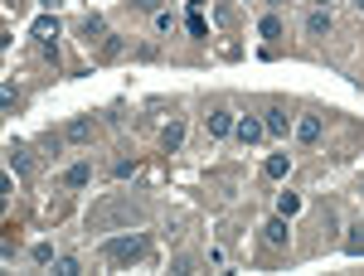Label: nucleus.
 <instances>
[{
  "instance_id": "f257e3e1",
  "label": "nucleus",
  "mask_w": 364,
  "mask_h": 276,
  "mask_svg": "<svg viewBox=\"0 0 364 276\" xmlns=\"http://www.w3.org/2000/svg\"><path fill=\"white\" fill-rule=\"evenodd\" d=\"M146 233H112V238H102V257L107 262H117V267H126V262H141L146 257Z\"/></svg>"
},
{
  "instance_id": "f03ea898",
  "label": "nucleus",
  "mask_w": 364,
  "mask_h": 276,
  "mask_svg": "<svg viewBox=\"0 0 364 276\" xmlns=\"http://www.w3.org/2000/svg\"><path fill=\"white\" fill-rule=\"evenodd\" d=\"M126 218H141V208L136 204H112V208L92 213V228H112V223H126Z\"/></svg>"
},
{
  "instance_id": "7ed1b4c3",
  "label": "nucleus",
  "mask_w": 364,
  "mask_h": 276,
  "mask_svg": "<svg viewBox=\"0 0 364 276\" xmlns=\"http://www.w3.org/2000/svg\"><path fill=\"white\" fill-rule=\"evenodd\" d=\"M330 24H335L330 5H316V10L306 15V39H326V34H330Z\"/></svg>"
},
{
  "instance_id": "20e7f679",
  "label": "nucleus",
  "mask_w": 364,
  "mask_h": 276,
  "mask_svg": "<svg viewBox=\"0 0 364 276\" xmlns=\"http://www.w3.org/2000/svg\"><path fill=\"white\" fill-rule=\"evenodd\" d=\"M263 243H268V247H286V243H291V228H286L282 213H272V218L263 223Z\"/></svg>"
},
{
  "instance_id": "39448f33",
  "label": "nucleus",
  "mask_w": 364,
  "mask_h": 276,
  "mask_svg": "<svg viewBox=\"0 0 364 276\" xmlns=\"http://www.w3.org/2000/svg\"><path fill=\"white\" fill-rule=\"evenodd\" d=\"M233 121H238V116H233L228 107H214V112H209V136H214V141L233 136Z\"/></svg>"
},
{
  "instance_id": "423d86ee",
  "label": "nucleus",
  "mask_w": 364,
  "mask_h": 276,
  "mask_svg": "<svg viewBox=\"0 0 364 276\" xmlns=\"http://www.w3.org/2000/svg\"><path fill=\"white\" fill-rule=\"evenodd\" d=\"M233 136H238L243 146H253V141H263V136H268V126H263L258 116H238V121H233Z\"/></svg>"
},
{
  "instance_id": "0eeeda50",
  "label": "nucleus",
  "mask_w": 364,
  "mask_h": 276,
  "mask_svg": "<svg viewBox=\"0 0 364 276\" xmlns=\"http://www.w3.org/2000/svg\"><path fill=\"white\" fill-rule=\"evenodd\" d=\"M263 126H268V136H286V131H296L291 116H286V107H268V112H263Z\"/></svg>"
},
{
  "instance_id": "6e6552de",
  "label": "nucleus",
  "mask_w": 364,
  "mask_h": 276,
  "mask_svg": "<svg viewBox=\"0 0 364 276\" xmlns=\"http://www.w3.org/2000/svg\"><path fill=\"white\" fill-rule=\"evenodd\" d=\"M321 131H326V121H321L316 112L296 121V141H301V146H316V141H321Z\"/></svg>"
},
{
  "instance_id": "1a4fd4ad",
  "label": "nucleus",
  "mask_w": 364,
  "mask_h": 276,
  "mask_svg": "<svg viewBox=\"0 0 364 276\" xmlns=\"http://www.w3.org/2000/svg\"><path fill=\"white\" fill-rule=\"evenodd\" d=\"M64 184H68V189H88V184H92V165H88V160L68 165V170H64Z\"/></svg>"
},
{
  "instance_id": "9d476101",
  "label": "nucleus",
  "mask_w": 364,
  "mask_h": 276,
  "mask_svg": "<svg viewBox=\"0 0 364 276\" xmlns=\"http://www.w3.org/2000/svg\"><path fill=\"white\" fill-rule=\"evenodd\" d=\"M286 170H291V155H286V151L263 160V175H268V180H286Z\"/></svg>"
},
{
  "instance_id": "9b49d317",
  "label": "nucleus",
  "mask_w": 364,
  "mask_h": 276,
  "mask_svg": "<svg viewBox=\"0 0 364 276\" xmlns=\"http://www.w3.org/2000/svg\"><path fill=\"white\" fill-rule=\"evenodd\" d=\"M68 141H73V146H88V141H92V116L68 121Z\"/></svg>"
},
{
  "instance_id": "f8f14e48",
  "label": "nucleus",
  "mask_w": 364,
  "mask_h": 276,
  "mask_svg": "<svg viewBox=\"0 0 364 276\" xmlns=\"http://www.w3.org/2000/svg\"><path fill=\"white\" fill-rule=\"evenodd\" d=\"M161 146H166V155L180 151V146H184V121H170V126L161 131Z\"/></svg>"
},
{
  "instance_id": "ddd939ff",
  "label": "nucleus",
  "mask_w": 364,
  "mask_h": 276,
  "mask_svg": "<svg viewBox=\"0 0 364 276\" xmlns=\"http://www.w3.org/2000/svg\"><path fill=\"white\" fill-rule=\"evenodd\" d=\"M78 34H83V44H92V39H107V24H102V15H88V20L78 24Z\"/></svg>"
},
{
  "instance_id": "4468645a",
  "label": "nucleus",
  "mask_w": 364,
  "mask_h": 276,
  "mask_svg": "<svg viewBox=\"0 0 364 276\" xmlns=\"http://www.w3.org/2000/svg\"><path fill=\"white\" fill-rule=\"evenodd\" d=\"M29 34H34V39H59V20H54V15H39V20L29 24Z\"/></svg>"
},
{
  "instance_id": "2eb2a0df",
  "label": "nucleus",
  "mask_w": 364,
  "mask_h": 276,
  "mask_svg": "<svg viewBox=\"0 0 364 276\" xmlns=\"http://www.w3.org/2000/svg\"><path fill=\"white\" fill-rule=\"evenodd\" d=\"M277 213H282V218L301 213V194H277Z\"/></svg>"
},
{
  "instance_id": "dca6fc26",
  "label": "nucleus",
  "mask_w": 364,
  "mask_h": 276,
  "mask_svg": "<svg viewBox=\"0 0 364 276\" xmlns=\"http://www.w3.org/2000/svg\"><path fill=\"white\" fill-rule=\"evenodd\" d=\"M345 257H364V223L360 228H350V238H345Z\"/></svg>"
},
{
  "instance_id": "f3484780",
  "label": "nucleus",
  "mask_w": 364,
  "mask_h": 276,
  "mask_svg": "<svg viewBox=\"0 0 364 276\" xmlns=\"http://www.w3.org/2000/svg\"><path fill=\"white\" fill-rule=\"evenodd\" d=\"M258 34H263V39H282V20H277V15H263V20H258Z\"/></svg>"
},
{
  "instance_id": "a211bd4d",
  "label": "nucleus",
  "mask_w": 364,
  "mask_h": 276,
  "mask_svg": "<svg viewBox=\"0 0 364 276\" xmlns=\"http://www.w3.org/2000/svg\"><path fill=\"white\" fill-rule=\"evenodd\" d=\"M122 54H126L122 34H107V39H102V59H122Z\"/></svg>"
},
{
  "instance_id": "6ab92c4d",
  "label": "nucleus",
  "mask_w": 364,
  "mask_h": 276,
  "mask_svg": "<svg viewBox=\"0 0 364 276\" xmlns=\"http://www.w3.org/2000/svg\"><path fill=\"white\" fill-rule=\"evenodd\" d=\"M10 170H15V175H24V170H29V151L10 146Z\"/></svg>"
},
{
  "instance_id": "aec40b11",
  "label": "nucleus",
  "mask_w": 364,
  "mask_h": 276,
  "mask_svg": "<svg viewBox=\"0 0 364 276\" xmlns=\"http://www.w3.org/2000/svg\"><path fill=\"white\" fill-rule=\"evenodd\" d=\"M29 257H34L39 267H49V262H54V243H34V252H29Z\"/></svg>"
},
{
  "instance_id": "412c9836",
  "label": "nucleus",
  "mask_w": 364,
  "mask_h": 276,
  "mask_svg": "<svg viewBox=\"0 0 364 276\" xmlns=\"http://www.w3.org/2000/svg\"><path fill=\"white\" fill-rule=\"evenodd\" d=\"M54 276H78V262L73 257H54Z\"/></svg>"
},
{
  "instance_id": "4be33fe9",
  "label": "nucleus",
  "mask_w": 364,
  "mask_h": 276,
  "mask_svg": "<svg viewBox=\"0 0 364 276\" xmlns=\"http://www.w3.org/2000/svg\"><path fill=\"white\" fill-rule=\"evenodd\" d=\"M156 29L170 34V29H175V15H170V10H156Z\"/></svg>"
},
{
  "instance_id": "5701e85b",
  "label": "nucleus",
  "mask_w": 364,
  "mask_h": 276,
  "mask_svg": "<svg viewBox=\"0 0 364 276\" xmlns=\"http://www.w3.org/2000/svg\"><path fill=\"white\" fill-rule=\"evenodd\" d=\"M39 54H44L49 63H59V39H39Z\"/></svg>"
},
{
  "instance_id": "b1692460",
  "label": "nucleus",
  "mask_w": 364,
  "mask_h": 276,
  "mask_svg": "<svg viewBox=\"0 0 364 276\" xmlns=\"http://www.w3.org/2000/svg\"><path fill=\"white\" fill-rule=\"evenodd\" d=\"M112 175H117V180H126V175H136V155H131V160H117V165H112Z\"/></svg>"
},
{
  "instance_id": "393cba45",
  "label": "nucleus",
  "mask_w": 364,
  "mask_h": 276,
  "mask_svg": "<svg viewBox=\"0 0 364 276\" xmlns=\"http://www.w3.org/2000/svg\"><path fill=\"white\" fill-rule=\"evenodd\" d=\"M170 272H175V276H194V257H175Z\"/></svg>"
},
{
  "instance_id": "a878e982",
  "label": "nucleus",
  "mask_w": 364,
  "mask_h": 276,
  "mask_svg": "<svg viewBox=\"0 0 364 276\" xmlns=\"http://www.w3.org/2000/svg\"><path fill=\"white\" fill-rule=\"evenodd\" d=\"M189 34L204 39V15H199V10H189Z\"/></svg>"
},
{
  "instance_id": "bb28decb",
  "label": "nucleus",
  "mask_w": 364,
  "mask_h": 276,
  "mask_svg": "<svg viewBox=\"0 0 364 276\" xmlns=\"http://www.w3.org/2000/svg\"><path fill=\"white\" fill-rule=\"evenodd\" d=\"M131 5H136V10H146V15H156V10H161V0H131Z\"/></svg>"
},
{
  "instance_id": "cd10ccee",
  "label": "nucleus",
  "mask_w": 364,
  "mask_h": 276,
  "mask_svg": "<svg viewBox=\"0 0 364 276\" xmlns=\"http://www.w3.org/2000/svg\"><path fill=\"white\" fill-rule=\"evenodd\" d=\"M350 5H355V10H360V15H364V0H350Z\"/></svg>"
},
{
  "instance_id": "c85d7f7f",
  "label": "nucleus",
  "mask_w": 364,
  "mask_h": 276,
  "mask_svg": "<svg viewBox=\"0 0 364 276\" xmlns=\"http://www.w3.org/2000/svg\"><path fill=\"white\" fill-rule=\"evenodd\" d=\"M268 5H282V0H268Z\"/></svg>"
}]
</instances>
